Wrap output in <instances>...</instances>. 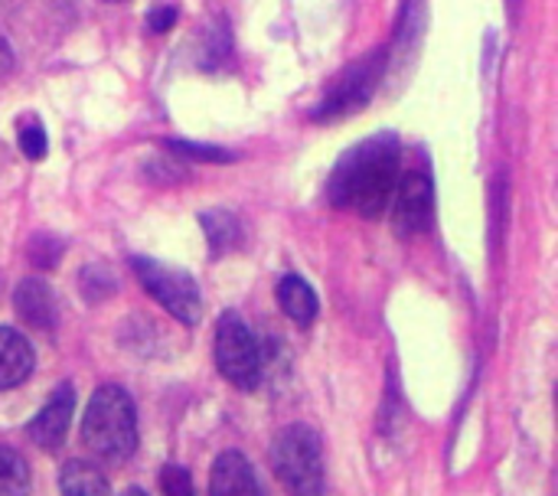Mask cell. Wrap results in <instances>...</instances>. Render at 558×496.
<instances>
[{
	"instance_id": "cell-13",
	"label": "cell",
	"mask_w": 558,
	"mask_h": 496,
	"mask_svg": "<svg viewBox=\"0 0 558 496\" xmlns=\"http://www.w3.org/2000/svg\"><path fill=\"white\" fill-rule=\"evenodd\" d=\"M59 494L62 496H111L105 474L88 461H69L59 471Z\"/></svg>"
},
{
	"instance_id": "cell-18",
	"label": "cell",
	"mask_w": 558,
	"mask_h": 496,
	"mask_svg": "<svg viewBox=\"0 0 558 496\" xmlns=\"http://www.w3.org/2000/svg\"><path fill=\"white\" fill-rule=\"evenodd\" d=\"M167 147L183 154V157H193V160H216V164L232 160V154H226L219 147H203V144H186V141H167Z\"/></svg>"
},
{
	"instance_id": "cell-19",
	"label": "cell",
	"mask_w": 558,
	"mask_h": 496,
	"mask_svg": "<svg viewBox=\"0 0 558 496\" xmlns=\"http://www.w3.org/2000/svg\"><path fill=\"white\" fill-rule=\"evenodd\" d=\"M173 23H177V10H173V7H160V10L150 13V29H154V33H163V29H170Z\"/></svg>"
},
{
	"instance_id": "cell-21",
	"label": "cell",
	"mask_w": 558,
	"mask_h": 496,
	"mask_svg": "<svg viewBox=\"0 0 558 496\" xmlns=\"http://www.w3.org/2000/svg\"><path fill=\"white\" fill-rule=\"evenodd\" d=\"M105 3H118V0H105Z\"/></svg>"
},
{
	"instance_id": "cell-8",
	"label": "cell",
	"mask_w": 558,
	"mask_h": 496,
	"mask_svg": "<svg viewBox=\"0 0 558 496\" xmlns=\"http://www.w3.org/2000/svg\"><path fill=\"white\" fill-rule=\"evenodd\" d=\"M72 412H75V389L72 386H59L46 399V406L33 415V422L26 428L29 438H33V445H39L43 451H56L65 441Z\"/></svg>"
},
{
	"instance_id": "cell-17",
	"label": "cell",
	"mask_w": 558,
	"mask_h": 496,
	"mask_svg": "<svg viewBox=\"0 0 558 496\" xmlns=\"http://www.w3.org/2000/svg\"><path fill=\"white\" fill-rule=\"evenodd\" d=\"M160 491H163V496H196V487H193L190 471L180 468V464L160 468Z\"/></svg>"
},
{
	"instance_id": "cell-16",
	"label": "cell",
	"mask_w": 558,
	"mask_h": 496,
	"mask_svg": "<svg viewBox=\"0 0 558 496\" xmlns=\"http://www.w3.org/2000/svg\"><path fill=\"white\" fill-rule=\"evenodd\" d=\"M20 150H23L29 160H43V157H46L49 137H46V128H43L36 118H29V121L20 124Z\"/></svg>"
},
{
	"instance_id": "cell-4",
	"label": "cell",
	"mask_w": 558,
	"mask_h": 496,
	"mask_svg": "<svg viewBox=\"0 0 558 496\" xmlns=\"http://www.w3.org/2000/svg\"><path fill=\"white\" fill-rule=\"evenodd\" d=\"M131 268H134L137 281L144 285V291L180 324L193 327L203 320V294L183 268H173V265H163L154 258H141V255L131 258Z\"/></svg>"
},
{
	"instance_id": "cell-20",
	"label": "cell",
	"mask_w": 558,
	"mask_h": 496,
	"mask_svg": "<svg viewBox=\"0 0 558 496\" xmlns=\"http://www.w3.org/2000/svg\"><path fill=\"white\" fill-rule=\"evenodd\" d=\"M121 496H147V494H144V491H137V487H131V491H124Z\"/></svg>"
},
{
	"instance_id": "cell-7",
	"label": "cell",
	"mask_w": 558,
	"mask_h": 496,
	"mask_svg": "<svg viewBox=\"0 0 558 496\" xmlns=\"http://www.w3.org/2000/svg\"><path fill=\"white\" fill-rule=\"evenodd\" d=\"M432 209H435V186L432 177L422 170H409L399 177V186L392 193V226L396 235L412 239L422 235L432 226Z\"/></svg>"
},
{
	"instance_id": "cell-2",
	"label": "cell",
	"mask_w": 558,
	"mask_h": 496,
	"mask_svg": "<svg viewBox=\"0 0 558 496\" xmlns=\"http://www.w3.org/2000/svg\"><path fill=\"white\" fill-rule=\"evenodd\" d=\"M82 441L95 458L121 464L137 448V412L121 386H101L88 399L82 419Z\"/></svg>"
},
{
	"instance_id": "cell-1",
	"label": "cell",
	"mask_w": 558,
	"mask_h": 496,
	"mask_svg": "<svg viewBox=\"0 0 558 496\" xmlns=\"http://www.w3.org/2000/svg\"><path fill=\"white\" fill-rule=\"evenodd\" d=\"M402 177V154L396 137H369L353 147L333 170L327 196L340 209H356L366 219H376L392 203V193Z\"/></svg>"
},
{
	"instance_id": "cell-5",
	"label": "cell",
	"mask_w": 558,
	"mask_h": 496,
	"mask_svg": "<svg viewBox=\"0 0 558 496\" xmlns=\"http://www.w3.org/2000/svg\"><path fill=\"white\" fill-rule=\"evenodd\" d=\"M213 350H216V370L222 373V379H229L235 389L258 386L262 350H258V340H255L252 327L245 324V317H239L235 311H226L219 317Z\"/></svg>"
},
{
	"instance_id": "cell-14",
	"label": "cell",
	"mask_w": 558,
	"mask_h": 496,
	"mask_svg": "<svg viewBox=\"0 0 558 496\" xmlns=\"http://www.w3.org/2000/svg\"><path fill=\"white\" fill-rule=\"evenodd\" d=\"M199 222H203V232H206V239H209V245H213L216 255H219V252H232V249L242 242V226H239V219H235L232 213H226V209L203 213Z\"/></svg>"
},
{
	"instance_id": "cell-9",
	"label": "cell",
	"mask_w": 558,
	"mask_h": 496,
	"mask_svg": "<svg viewBox=\"0 0 558 496\" xmlns=\"http://www.w3.org/2000/svg\"><path fill=\"white\" fill-rule=\"evenodd\" d=\"M209 496H262L258 477L242 451H222L209 471Z\"/></svg>"
},
{
	"instance_id": "cell-10",
	"label": "cell",
	"mask_w": 558,
	"mask_h": 496,
	"mask_svg": "<svg viewBox=\"0 0 558 496\" xmlns=\"http://www.w3.org/2000/svg\"><path fill=\"white\" fill-rule=\"evenodd\" d=\"M13 307H16V317L33 327V330H43L49 334L59 320V311H56V294L52 288L43 281V278H26L16 294H13Z\"/></svg>"
},
{
	"instance_id": "cell-15",
	"label": "cell",
	"mask_w": 558,
	"mask_h": 496,
	"mask_svg": "<svg viewBox=\"0 0 558 496\" xmlns=\"http://www.w3.org/2000/svg\"><path fill=\"white\" fill-rule=\"evenodd\" d=\"M0 496H29V468L26 461L0 445Z\"/></svg>"
},
{
	"instance_id": "cell-3",
	"label": "cell",
	"mask_w": 558,
	"mask_h": 496,
	"mask_svg": "<svg viewBox=\"0 0 558 496\" xmlns=\"http://www.w3.org/2000/svg\"><path fill=\"white\" fill-rule=\"evenodd\" d=\"M271 468L291 496L324 491V441L311 425H288L271 445Z\"/></svg>"
},
{
	"instance_id": "cell-6",
	"label": "cell",
	"mask_w": 558,
	"mask_h": 496,
	"mask_svg": "<svg viewBox=\"0 0 558 496\" xmlns=\"http://www.w3.org/2000/svg\"><path fill=\"white\" fill-rule=\"evenodd\" d=\"M379 75H383V52H379V56L373 52V56H366L363 62H356V65L327 92V98L320 101V108L314 111V118H317V121H337V118H343V114L363 108V105L373 98Z\"/></svg>"
},
{
	"instance_id": "cell-11",
	"label": "cell",
	"mask_w": 558,
	"mask_h": 496,
	"mask_svg": "<svg viewBox=\"0 0 558 496\" xmlns=\"http://www.w3.org/2000/svg\"><path fill=\"white\" fill-rule=\"evenodd\" d=\"M33 363L36 356H33L29 340L20 330L0 324V392L20 386L33 373Z\"/></svg>"
},
{
	"instance_id": "cell-12",
	"label": "cell",
	"mask_w": 558,
	"mask_h": 496,
	"mask_svg": "<svg viewBox=\"0 0 558 496\" xmlns=\"http://www.w3.org/2000/svg\"><path fill=\"white\" fill-rule=\"evenodd\" d=\"M278 304L288 314V320H294L298 327H311L317 320V294L314 288L301 278V275H284L278 285Z\"/></svg>"
}]
</instances>
